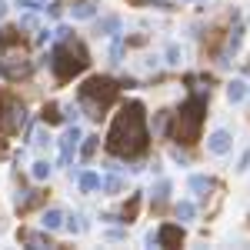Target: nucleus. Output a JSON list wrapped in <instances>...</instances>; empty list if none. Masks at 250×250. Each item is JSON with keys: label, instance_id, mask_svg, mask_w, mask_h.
Segmentation results:
<instances>
[{"label": "nucleus", "instance_id": "obj_1", "mask_svg": "<svg viewBox=\"0 0 250 250\" xmlns=\"http://www.w3.org/2000/svg\"><path fill=\"white\" fill-rule=\"evenodd\" d=\"M107 150L114 157H127L134 160L147 150V120H144V104H127L117 114L114 127L107 134Z\"/></svg>", "mask_w": 250, "mask_h": 250}, {"label": "nucleus", "instance_id": "obj_2", "mask_svg": "<svg viewBox=\"0 0 250 250\" xmlns=\"http://www.w3.org/2000/svg\"><path fill=\"white\" fill-rule=\"evenodd\" d=\"M117 94H120V87L110 77H90V80H83V87H80V107H83L87 117L100 120L104 110L117 100Z\"/></svg>", "mask_w": 250, "mask_h": 250}, {"label": "nucleus", "instance_id": "obj_3", "mask_svg": "<svg viewBox=\"0 0 250 250\" xmlns=\"http://www.w3.org/2000/svg\"><path fill=\"white\" fill-rule=\"evenodd\" d=\"M0 74L3 77H23L30 74V57L20 43V30L7 27L0 30Z\"/></svg>", "mask_w": 250, "mask_h": 250}, {"label": "nucleus", "instance_id": "obj_4", "mask_svg": "<svg viewBox=\"0 0 250 250\" xmlns=\"http://www.w3.org/2000/svg\"><path fill=\"white\" fill-rule=\"evenodd\" d=\"M204 114H207V97L200 90H193V97L180 107L177 114V127H173V137L180 144H193L200 140V124H204Z\"/></svg>", "mask_w": 250, "mask_h": 250}, {"label": "nucleus", "instance_id": "obj_5", "mask_svg": "<svg viewBox=\"0 0 250 250\" xmlns=\"http://www.w3.org/2000/svg\"><path fill=\"white\" fill-rule=\"evenodd\" d=\"M57 80H70L74 74H80L87 67V50L80 47L77 40H63L57 50H54V60H50Z\"/></svg>", "mask_w": 250, "mask_h": 250}, {"label": "nucleus", "instance_id": "obj_6", "mask_svg": "<svg viewBox=\"0 0 250 250\" xmlns=\"http://www.w3.org/2000/svg\"><path fill=\"white\" fill-rule=\"evenodd\" d=\"M23 124H27L23 104L10 100V97H0V134H17Z\"/></svg>", "mask_w": 250, "mask_h": 250}, {"label": "nucleus", "instance_id": "obj_7", "mask_svg": "<svg viewBox=\"0 0 250 250\" xmlns=\"http://www.w3.org/2000/svg\"><path fill=\"white\" fill-rule=\"evenodd\" d=\"M147 244L150 247H180L184 244V227L180 224H164L157 233L147 237Z\"/></svg>", "mask_w": 250, "mask_h": 250}, {"label": "nucleus", "instance_id": "obj_8", "mask_svg": "<svg viewBox=\"0 0 250 250\" xmlns=\"http://www.w3.org/2000/svg\"><path fill=\"white\" fill-rule=\"evenodd\" d=\"M80 140H83V134H80L77 124H74V127H67V134L60 137V164H63V167L74 160V147H77Z\"/></svg>", "mask_w": 250, "mask_h": 250}, {"label": "nucleus", "instance_id": "obj_9", "mask_svg": "<svg viewBox=\"0 0 250 250\" xmlns=\"http://www.w3.org/2000/svg\"><path fill=\"white\" fill-rule=\"evenodd\" d=\"M230 147H233V137L227 134V130H213V134L207 137V150H210L213 157H224Z\"/></svg>", "mask_w": 250, "mask_h": 250}, {"label": "nucleus", "instance_id": "obj_10", "mask_svg": "<svg viewBox=\"0 0 250 250\" xmlns=\"http://www.w3.org/2000/svg\"><path fill=\"white\" fill-rule=\"evenodd\" d=\"M63 210L60 207H50V210H43V217H40V227L43 230H57V227H63Z\"/></svg>", "mask_w": 250, "mask_h": 250}, {"label": "nucleus", "instance_id": "obj_11", "mask_svg": "<svg viewBox=\"0 0 250 250\" xmlns=\"http://www.w3.org/2000/svg\"><path fill=\"white\" fill-rule=\"evenodd\" d=\"M70 14H74V20H94L97 17V3L94 0H80V3L70 7Z\"/></svg>", "mask_w": 250, "mask_h": 250}, {"label": "nucleus", "instance_id": "obj_12", "mask_svg": "<svg viewBox=\"0 0 250 250\" xmlns=\"http://www.w3.org/2000/svg\"><path fill=\"white\" fill-rule=\"evenodd\" d=\"M117 30H120V17H100L97 20V34L100 37H114Z\"/></svg>", "mask_w": 250, "mask_h": 250}, {"label": "nucleus", "instance_id": "obj_13", "mask_svg": "<svg viewBox=\"0 0 250 250\" xmlns=\"http://www.w3.org/2000/svg\"><path fill=\"white\" fill-rule=\"evenodd\" d=\"M100 190L107 193V197H114V193L124 190V184H120V177H117V173H107V177H100Z\"/></svg>", "mask_w": 250, "mask_h": 250}, {"label": "nucleus", "instance_id": "obj_14", "mask_svg": "<svg viewBox=\"0 0 250 250\" xmlns=\"http://www.w3.org/2000/svg\"><path fill=\"white\" fill-rule=\"evenodd\" d=\"M247 94H250V90H247V83H244V80H233V83H227V100H230V104H240Z\"/></svg>", "mask_w": 250, "mask_h": 250}, {"label": "nucleus", "instance_id": "obj_15", "mask_svg": "<svg viewBox=\"0 0 250 250\" xmlns=\"http://www.w3.org/2000/svg\"><path fill=\"white\" fill-rule=\"evenodd\" d=\"M80 190H83V193H90V190H100V177H97L94 170L80 173Z\"/></svg>", "mask_w": 250, "mask_h": 250}, {"label": "nucleus", "instance_id": "obj_16", "mask_svg": "<svg viewBox=\"0 0 250 250\" xmlns=\"http://www.w3.org/2000/svg\"><path fill=\"white\" fill-rule=\"evenodd\" d=\"M187 184H190V190H193V193H207V190L213 187V184H210V177H204V173H193Z\"/></svg>", "mask_w": 250, "mask_h": 250}, {"label": "nucleus", "instance_id": "obj_17", "mask_svg": "<svg viewBox=\"0 0 250 250\" xmlns=\"http://www.w3.org/2000/svg\"><path fill=\"white\" fill-rule=\"evenodd\" d=\"M50 170H54V167H50L47 160H34V164H30V177H34V180H47Z\"/></svg>", "mask_w": 250, "mask_h": 250}, {"label": "nucleus", "instance_id": "obj_18", "mask_svg": "<svg viewBox=\"0 0 250 250\" xmlns=\"http://www.w3.org/2000/svg\"><path fill=\"white\" fill-rule=\"evenodd\" d=\"M87 227H90V224H87L83 213H74V217L67 220V230H70V233H87Z\"/></svg>", "mask_w": 250, "mask_h": 250}, {"label": "nucleus", "instance_id": "obj_19", "mask_svg": "<svg viewBox=\"0 0 250 250\" xmlns=\"http://www.w3.org/2000/svg\"><path fill=\"white\" fill-rule=\"evenodd\" d=\"M240 40H244V27L237 23L230 30V37H227V54H237V50H240Z\"/></svg>", "mask_w": 250, "mask_h": 250}, {"label": "nucleus", "instance_id": "obj_20", "mask_svg": "<svg viewBox=\"0 0 250 250\" xmlns=\"http://www.w3.org/2000/svg\"><path fill=\"white\" fill-rule=\"evenodd\" d=\"M97 144H100V137H83V144H80V157L90 160V157L97 154Z\"/></svg>", "mask_w": 250, "mask_h": 250}, {"label": "nucleus", "instance_id": "obj_21", "mask_svg": "<svg viewBox=\"0 0 250 250\" xmlns=\"http://www.w3.org/2000/svg\"><path fill=\"white\" fill-rule=\"evenodd\" d=\"M60 120H63L60 107L57 104H47V107H43V124H60Z\"/></svg>", "mask_w": 250, "mask_h": 250}, {"label": "nucleus", "instance_id": "obj_22", "mask_svg": "<svg viewBox=\"0 0 250 250\" xmlns=\"http://www.w3.org/2000/svg\"><path fill=\"white\" fill-rule=\"evenodd\" d=\"M34 204V190H17V197H14V207L17 210H27Z\"/></svg>", "mask_w": 250, "mask_h": 250}, {"label": "nucleus", "instance_id": "obj_23", "mask_svg": "<svg viewBox=\"0 0 250 250\" xmlns=\"http://www.w3.org/2000/svg\"><path fill=\"white\" fill-rule=\"evenodd\" d=\"M177 217H180V220H193V217H197V207H193L190 200H180V204H177Z\"/></svg>", "mask_w": 250, "mask_h": 250}, {"label": "nucleus", "instance_id": "obj_24", "mask_svg": "<svg viewBox=\"0 0 250 250\" xmlns=\"http://www.w3.org/2000/svg\"><path fill=\"white\" fill-rule=\"evenodd\" d=\"M167 193H170V180H160V184L154 187V204H157V207L167 200Z\"/></svg>", "mask_w": 250, "mask_h": 250}, {"label": "nucleus", "instance_id": "obj_25", "mask_svg": "<svg viewBox=\"0 0 250 250\" xmlns=\"http://www.w3.org/2000/svg\"><path fill=\"white\" fill-rule=\"evenodd\" d=\"M23 240H27L30 247H50V240H47L43 233H23Z\"/></svg>", "mask_w": 250, "mask_h": 250}, {"label": "nucleus", "instance_id": "obj_26", "mask_svg": "<svg viewBox=\"0 0 250 250\" xmlns=\"http://www.w3.org/2000/svg\"><path fill=\"white\" fill-rule=\"evenodd\" d=\"M17 7L23 10V14H37V10H40V0H17Z\"/></svg>", "mask_w": 250, "mask_h": 250}, {"label": "nucleus", "instance_id": "obj_27", "mask_svg": "<svg viewBox=\"0 0 250 250\" xmlns=\"http://www.w3.org/2000/svg\"><path fill=\"white\" fill-rule=\"evenodd\" d=\"M167 124H170V114H157L154 130H157V134H167Z\"/></svg>", "mask_w": 250, "mask_h": 250}, {"label": "nucleus", "instance_id": "obj_28", "mask_svg": "<svg viewBox=\"0 0 250 250\" xmlns=\"http://www.w3.org/2000/svg\"><path fill=\"white\" fill-rule=\"evenodd\" d=\"M180 57H184V54H180V47H177V43H170V47H167V63H173V67H177V63H180Z\"/></svg>", "mask_w": 250, "mask_h": 250}, {"label": "nucleus", "instance_id": "obj_29", "mask_svg": "<svg viewBox=\"0 0 250 250\" xmlns=\"http://www.w3.org/2000/svg\"><path fill=\"white\" fill-rule=\"evenodd\" d=\"M120 57H124V43H120V40H114V47H110V60H114V63H120Z\"/></svg>", "mask_w": 250, "mask_h": 250}, {"label": "nucleus", "instance_id": "obj_30", "mask_svg": "<svg viewBox=\"0 0 250 250\" xmlns=\"http://www.w3.org/2000/svg\"><path fill=\"white\" fill-rule=\"evenodd\" d=\"M20 27H23V30H27V27H37V17H34V14H23V17H20Z\"/></svg>", "mask_w": 250, "mask_h": 250}, {"label": "nucleus", "instance_id": "obj_31", "mask_svg": "<svg viewBox=\"0 0 250 250\" xmlns=\"http://www.w3.org/2000/svg\"><path fill=\"white\" fill-rule=\"evenodd\" d=\"M54 34H57L60 40H74V30H70V27H57Z\"/></svg>", "mask_w": 250, "mask_h": 250}, {"label": "nucleus", "instance_id": "obj_32", "mask_svg": "<svg viewBox=\"0 0 250 250\" xmlns=\"http://www.w3.org/2000/svg\"><path fill=\"white\" fill-rule=\"evenodd\" d=\"M47 14H50V17H60V14H63V3H50Z\"/></svg>", "mask_w": 250, "mask_h": 250}, {"label": "nucleus", "instance_id": "obj_33", "mask_svg": "<svg viewBox=\"0 0 250 250\" xmlns=\"http://www.w3.org/2000/svg\"><path fill=\"white\" fill-rule=\"evenodd\" d=\"M47 140H50L47 130H37V134H34V144H47Z\"/></svg>", "mask_w": 250, "mask_h": 250}, {"label": "nucleus", "instance_id": "obj_34", "mask_svg": "<svg viewBox=\"0 0 250 250\" xmlns=\"http://www.w3.org/2000/svg\"><path fill=\"white\" fill-rule=\"evenodd\" d=\"M54 37V34H50V30H37V43H47V40Z\"/></svg>", "mask_w": 250, "mask_h": 250}, {"label": "nucleus", "instance_id": "obj_35", "mask_svg": "<svg viewBox=\"0 0 250 250\" xmlns=\"http://www.w3.org/2000/svg\"><path fill=\"white\" fill-rule=\"evenodd\" d=\"M7 17V0H0V20Z\"/></svg>", "mask_w": 250, "mask_h": 250}, {"label": "nucleus", "instance_id": "obj_36", "mask_svg": "<svg viewBox=\"0 0 250 250\" xmlns=\"http://www.w3.org/2000/svg\"><path fill=\"white\" fill-rule=\"evenodd\" d=\"M0 154H3V144H0Z\"/></svg>", "mask_w": 250, "mask_h": 250}]
</instances>
